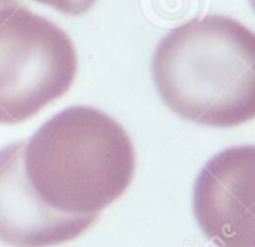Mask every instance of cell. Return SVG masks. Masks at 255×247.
I'll list each match as a JSON object with an SVG mask.
<instances>
[{
    "mask_svg": "<svg viewBox=\"0 0 255 247\" xmlns=\"http://www.w3.org/2000/svg\"><path fill=\"white\" fill-rule=\"evenodd\" d=\"M195 220L216 247H255V146H234L200 171L192 192Z\"/></svg>",
    "mask_w": 255,
    "mask_h": 247,
    "instance_id": "4",
    "label": "cell"
},
{
    "mask_svg": "<svg viewBox=\"0 0 255 247\" xmlns=\"http://www.w3.org/2000/svg\"><path fill=\"white\" fill-rule=\"evenodd\" d=\"M249 3H251L252 9H254V12H255V0H249Z\"/></svg>",
    "mask_w": 255,
    "mask_h": 247,
    "instance_id": "7",
    "label": "cell"
},
{
    "mask_svg": "<svg viewBox=\"0 0 255 247\" xmlns=\"http://www.w3.org/2000/svg\"><path fill=\"white\" fill-rule=\"evenodd\" d=\"M152 77L183 120L227 129L255 120V32L212 14L170 30L155 48Z\"/></svg>",
    "mask_w": 255,
    "mask_h": 247,
    "instance_id": "1",
    "label": "cell"
},
{
    "mask_svg": "<svg viewBox=\"0 0 255 247\" xmlns=\"http://www.w3.org/2000/svg\"><path fill=\"white\" fill-rule=\"evenodd\" d=\"M36 2L50 6L65 15L78 17L89 12L98 0H36Z\"/></svg>",
    "mask_w": 255,
    "mask_h": 247,
    "instance_id": "6",
    "label": "cell"
},
{
    "mask_svg": "<svg viewBox=\"0 0 255 247\" xmlns=\"http://www.w3.org/2000/svg\"><path fill=\"white\" fill-rule=\"evenodd\" d=\"M24 143L0 149V241L12 247H51L84 234L98 214H66L32 189L23 162Z\"/></svg>",
    "mask_w": 255,
    "mask_h": 247,
    "instance_id": "5",
    "label": "cell"
},
{
    "mask_svg": "<svg viewBox=\"0 0 255 247\" xmlns=\"http://www.w3.org/2000/svg\"><path fill=\"white\" fill-rule=\"evenodd\" d=\"M26 177L35 193L66 214H99L131 186L137 156L131 137L104 111L74 105L24 143Z\"/></svg>",
    "mask_w": 255,
    "mask_h": 247,
    "instance_id": "2",
    "label": "cell"
},
{
    "mask_svg": "<svg viewBox=\"0 0 255 247\" xmlns=\"http://www.w3.org/2000/svg\"><path fill=\"white\" fill-rule=\"evenodd\" d=\"M3 2H6V0H0V3H3Z\"/></svg>",
    "mask_w": 255,
    "mask_h": 247,
    "instance_id": "8",
    "label": "cell"
},
{
    "mask_svg": "<svg viewBox=\"0 0 255 247\" xmlns=\"http://www.w3.org/2000/svg\"><path fill=\"white\" fill-rule=\"evenodd\" d=\"M77 69L65 30L18 0L0 3V125L26 121L62 97Z\"/></svg>",
    "mask_w": 255,
    "mask_h": 247,
    "instance_id": "3",
    "label": "cell"
}]
</instances>
